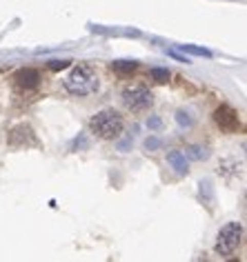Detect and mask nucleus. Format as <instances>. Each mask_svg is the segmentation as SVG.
Instances as JSON below:
<instances>
[{"label": "nucleus", "instance_id": "obj_1", "mask_svg": "<svg viewBox=\"0 0 247 262\" xmlns=\"http://www.w3.org/2000/svg\"><path fill=\"white\" fill-rule=\"evenodd\" d=\"M98 87H100L98 74H96V69L92 67V64H87V62L74 67L71 69V74L65 78V89H67L71 96H78V98L96 94Z\"/></svg>", "mask_w": 247, "mask_h": 262}, {"label": "nucleus", "instance_id": "obj_2", "mask_svg": "<svg viewBox=\"0 0 247 262\" xmlns=\"http://www.w3.org/2000/svg\"><path fill=\"white\" fill-rule=\"evenodd\" d=\"M89 131L100 140H118L125 131V118L114 109H105L89 120Z\"/></svg>", "mask_w": 247, "mask_h": 262}, {"label": "nucleus", "instance_id": "obj_3", "mask_svg": "<svg viewBox=\"0 0 247 262\" xmlns=\"http://www.w3.org/2000/svg\"><path fill=\"white\" fill-rule=\"evenodd\" d=\"M243 235H245V229H243L240 222H227V225L218 231L214 251H216L218 255H223V258L236 253V249L243 245Z\"/></svg>", "mask_w": 247, "mask_h": 262}, {"label": "nucleus", "instance_id": "obj_4", "mask_svg": "<svg viewBox=\"0 0 247 262\" xmlns=\"http://www.w3.org/2000/svg\"><path fill=\"white\" fill-rule=\"evenodd\" d=\"M122 104L125 109L134 111V114H142L154 107V94L149 91L145 84H132V87L122 89Z\"/></svg>", "mask_w": 247, "mask_h": 262}, {"label": "nucleus", "instance_id": "obj_5", "mask_svg": "<svg viewBox=\"0 0 247 262\" xmlns=\"http://www.w3.org/2000/svg\"><path fill=\"white\" fill-rule=\"evenodd\" d=\"M214 122H216V127L223 131V134H238L240 131L238 114L234 107H230V104H220V107H216V111H214Z\"/></svg>", "mask_w": 247, "mask_h": 262}, {"label": "nucleus", "instance_id": "obj_6", "mask_svg": "<svg viewBox=\"0 0 247 262\" xmlns=\"http://www.w3.org/2000/svg\"><path fill=\"white\" fill-rule=\"evenodd\" d=\"M9 145L18 147V149H27V147H38L40 142H38L34 129H31L29 124H18L9 134Z\"/></svg>", "mask_w": 247, "mask_h": 262}, {"label": "nucleus", "instance_id": "obj_7", "mask_svg": "<svg viewBox=\"0 0 247 262\" xmlns=\"http://www.w3.org/2000/svg\"><path fill=\"white\" fill-rule=\"evenodd\" d=\"M14 82H16L18 89L31 91V89H36L38 84H40V74H38L36 69H20L14 76Z\"/></svg>", "mask_w": 247, "mask_h": 262}, {"label": "nucleus", "instance_id": "obj_8", "mask_svg": "<svg viewBox=\"0 0 247 262\" xmlns=\"http://www.w3.org/2000/svg\"><path fill=\"white\" fill-rule=\"evenodd\" d=\"M167 162L174 167V171H176L178 176H187V173H190V165H187L183 151H170V154H167Z\"/></svg>", "mask_w": 247, "mask_h": 262}, {"label": "nucleus", "instance_id": "obj_9", "mask_svg": "<svg viewBox=\"0 0 247 262\" xmlns=\"http://www.w3.org/2000/svg\"><path fill=\"white\" fill-rule=\"evenodd\" d=\"M109 69L114 71V74H118V76H132L136 69H138V62L136 60H114L112 64H109Z\"/></svg>", "mask_w": 247, "mask_h": 262}, {"label": "nucleus", "instance_id": "obj_10", "mask_svg": "<svg viewBox=\"0 0 247 262\" xmlns=\"http://www.w3.org/2000/svg\"><path fill=\"white\" fill-rule=\"evenodd\" d=\"M149 78L158 84H165V82H170V71L167 69H149Z\"/></svg>", "mask_w": 247, "mask_h": 262}, {"label": "nucleus", "instance_id": "obj_11", "mask_svg": "<svg viewBox=\"0 0 247 262\" xmlns=\"http://www.w3.org/2000/svg\"><path fill=\"white\" fill-rule=\"evenodd\" d=\"M183 154H185V156H190V158H194V160H203V158H207V151H205L203 147H187Z\"/></svg>", "mask_w": 247, "mask_h": 262}, {"label": "nucleus", "instance_id": "obj_12", "mask_svg": "<svg viewBox=\"0 0 247 262\" xmlns=\"http://www.w3.org/2000/svg\"><path fill=\"white\" fill-rule=\"evenodd\" d=\"M187 54H194V56H203V58H212V51L207 49H200V47H192V45H187V47H180Z\"/></svg>", "mask_w": 247, "mask_h": 262}, {"label": "nucleus", "instance_id": "obj_13", "mask_svg": "<svg viewBox=\"0 0 247 262\" xmlns=\"http://www.w3.org/2000/svg\"><path fill=\"white\" fill-rule=\"evenodd\" d=\"M69 64H71L69 60H54V62H49L47 67H49L51 71H63V69H67Z\"/></svg>", "mask_w": 247, "mask_h": 262}, {"label": "nucleus", "instance_id": "obj_14", "mask_svg": "<svg viewBox=\"0 0 247 262\" xmlns=\"http://www.w3.org/2000/svg\"><path fill=\"white\" fill-rule=\"evenodd\" d=\"M176 120H178L180 127H192V120L185 116V111H178V114H176Z\"/></svg>", "mask_w": 247, "mask_h": 262}, {"label": "nucleus", "instance_id": "obj_15", "mask_svg": "<svg viewBox=\"0 0 247 262\" xmlns=\"http://www.w3.org/2000/svg\"><path fill=\"white\" fill-rule=\"evenodd\" d=\"M145 147H147V149H152V151H154L156 147H160V140H158V138H149V140L145 142Z\"/></svg>", "mask_w": 247, "mask_h": 262}, {"label": "nucleus", "instance_id": "obj_16", "mask_svg": "<svg viewBox=\"0 0 247 262\" xmlns=\"http://www.w3.org/2000/svg\"><path fill=\"white\" fill-rule=\"evenodd\" d=\"M147 124H149L152 129H158V127H160V120H158V118H152V120H149Z\"/></svg>", "mask_w": 247, "mask_h": 262}]
</instances>
